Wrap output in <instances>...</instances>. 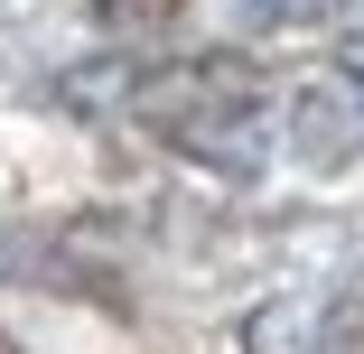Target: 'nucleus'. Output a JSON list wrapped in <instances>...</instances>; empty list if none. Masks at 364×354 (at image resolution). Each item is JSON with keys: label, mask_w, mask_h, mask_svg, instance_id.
I'll return each mask as SVG.
<instances>
[{"label": "nucleus", "mask_w": 364, "mask_h": 354, "mask_svg": "<svg viewBox=\"0 0 364 354\" xmlns=\"http://www.w3.org/2000/svg\"><path fill=\"white\" fill-rule=\"evenodd\" d=\"M131 112H140V121H159L178 150H225V140L252 131L262 94H252V75H243L234 56H215V65H168V75L131 84Z\"/></svg>", "instance_id": "f257e3e1"}, {"label": "nucleus", "mask_w": 364, "mask_h": 354, "mask_svg": "<svg viewBox=\"0 0 364 354\" xmlns=\"http://www.w3.org/2000/svg\"><path fill=\"white\" fill-rule=\"evenodd\" d=\"M289 131L309 140V159H346V150H364V94L355 84L299 94V103H289Z\"/></svg>", "instance_id": "f03ea898"}, {"label": "nucleus", "mask_w": 364, "mask_h": 354, "mask_svg": "<svg viewBox=\"0 0 364 354\" xmlns=\"http://www.w3.org/2000/svg\"><path fill=\"white\" fill-rule=\"evenodd\" d=\"M327 326V299H289V308H262L252 317V354H309Z\"/></svg>", "instance_id": "7ed1b4c3"}, {"label": "nucleus", "mask_w": 364, "mask_h": 354, "mask_svg": "<svg viewBox=\"0 0 364 354\" xmlns=\"http://www.w3.org/2000/svg\"><path fill=\"white\" fill-rule=\"evenodd\" d=\"M65 270V252L47 243V233H19V224H0V280H56Z\"/></svg>", "instance_id": "20e7f679"}, {"label": "nucleus", "mask_w": 364, "mask_h": 354, "mask_svg": "<svg viewBox=\"0 0 364 354\" xmlns=\"http://www.w3.org/2000/svg\"><path fill=\"white\" fill-rule=\"evenodd\" d=\"M336 84H355V94H364V28L336 47Z\"/></svg>", "instance_id": "39448f33"}, {"label": "nucleus", "mask_w": 364, "mask_h": 354, "mask_svg": "<svg viewBox=\"0 0 364 354\" xmlns=\"http://www.w3.org/2000/svg\"><path fill=\"white\" fill-rule=\"evenodd\" d=\"M289 10H299V0H252V19H289Z\"/></svg>", "instance_id": "423d86ee"}]
</instances>
